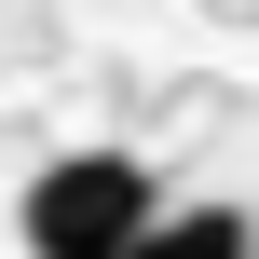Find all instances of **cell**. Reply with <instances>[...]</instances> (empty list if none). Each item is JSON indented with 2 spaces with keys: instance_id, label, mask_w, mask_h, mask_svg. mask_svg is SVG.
I'll return each instance as SVG.
<instances>
[{
  "instance_id": "obj_1",
  "label": "cell",
  "mask_w": 259,
  "mask_h": 259,
  "mask_svg": "<svg viewBox=\"0 0 259 259\" xmlns=\"http://www.w3.org/2000/svg\"><path fill=\"white\" fill-rule=\"evenodd\" d=\"M150 219H164V178H150L137 150H55V164L14 191L27 259H123Z\"/></svg>"
},
{
  "instance_id": "obj_2",
  "label": "cell",
  "mask_w": 259,
  "mask_h": 259,
  "mask_svg": "<svg viewBox=\"0 0 259 259\" xmlns=\"http://www.w3.org/2000/svg\"><path fill=\"white\" fill-rule=\"evenodd\" d=\"M123 259H259V232L232 219V205H164V219H150Z\"/></svg>"
}]
</instances>
